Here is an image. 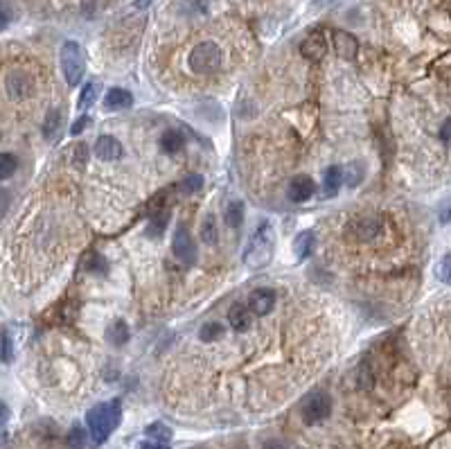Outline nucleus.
<instances>
[{
    "mask_svg": "<svg viewBox=\"0 0 451 449\" xmlns=\"http://www.w3.org/2000/svg\"><path fill=\"white\" fill-rule=\"evenodd\" d=\"M122 420V402L120 400H108L102 404H95L93 409L86 413V427L90 440L95 445H104L111 434L117 429Z\"/></svg>",
    "mask_w": 451,
    "mask_h": 449,
    "instance_id": "1",
    "label": "nucleus"
},
{
    "mask_svg": "<svg viewBox=\"0 0 451 449\" xmlns=\"http://www.w3.org/2000/svg\"><path fill=\"white\" fill-rule=\"evenodd\" d=\"M273 251H275L273 228H271V223L262 221L257 230L250 235L246 251H244V264H246L248 269L266 266L271 260H273Z\"/></svg>",
    "mask_w": 451,
    "mask_h": 449,
    "instance_id": "2",
    "label": "nucleus"
},
{
    "mask_svg": "<svg viewBox=\"0 0 451 449\" xmlns=\"http://www.w3.org/2000/svg\"><path fill=\"white\" fill-rule=\"evenodd\" d=\"M187 64L196 75H214L221 68V50L212 41H201L189 52Z\"/></svg>",
    "mask_w": 451,
    "mask_h": 449,
    "instance_id": "3",
    "label": "nucleus"
},
{
    "mask_svg": "<svg viewBox=\"0 0 451 449\" xmlns=\"http://www.w3.org/2000/svg\"><path fill=\"white\" fill-rule=\"evenodd\" d=\"M59 59H61V70H63V77L70 86H77L81 82V77L86 73V55L84 50L77 41H66L61 46L59 52Z\"/></svg>",
    "mask_w": 451,
    "mask_h": 449,
    "instance_id": "4",
    "label": "nucleus"
},
{
    "mask_svg": "<svg viewBox=\"0 0 451 449\" xmlns=\"http://www.w3.org/2000/svg\"><path fill=\"white\" fill-rule=\"evenodd\" d=\"M332 413V398L325 391H314L303 402V420L305 425H318L327 420Z\"/></svg>",
    "mask_w": 451,
    "mask_h": 449,
    "instance_id": "5",
    "label": "nucleus"
},
{
    "mask_svg": "<svg viewBox=\"0 0 451 449\" xmlns=\"http://www.w3.org/2000/svg\"><path fill=\"white\" fill-rule=\"evenodd\" d=\"M300 55L307 61H314V64L323 61L325 55H327V37H325V32L314 30V32L307 34V37L300 41Z\"/></svg>",
    "mask_w": 451,
    "mask_h": 449,
    "instance_id": "6",
    "label": "nucleus"
},
{
    "mask_svg": "<svg viewBox=\"0 0 451 449\" xmlns=\"http://www.w3.org/2000/svg\"><path fill=\"white\" fill-rule=\"evenodd\" d=\"M171 251H174V255L180 264H194L196 260V246H194V239L189 237V232L185 226H180L176 232H174V239H171Z\"/></svg>",
    "mask_w": 451,
    "mask_h": 449,
    "instance_id": "7",
    "label": "nucleus"
},
{
    "mask_svg": "<svg viewBox=\"0 0 451 449\" xmlns=\"http://www.w3.org/2000/svg\"><path fill=\"white\" fill-rule=\"evenodd\" d=\"M275 298L278 294L269 287H259V289L250 291L248 296V310L255 314V316H266V314L275 307Z\"/></svg>",
    "mask_w": 451,
    "mask_h": 449,
    "instance_id": "8",
    "label": "nucleus"
},
{
    "mask_svg": "<svg viewBox=\"0 0 451 449\" xmlns=\"http://www.w3.org/2000/svg\"><path fill=\"white\" fill-rule=\"evenodd\" d=\"M314 192H316V183H314L312 176L298 174V176L291 178V181H289V192L287 194L293 203H305L307 199H312Z\"/></svg>",
    "mask_w": 451,
    "mask_h": 449,
    "instance_id": "9",
    "label": "nucleus"
},
{
    "mask_svg": "<svg viewBox=\"0 0 451 449\" xmlns=\"http://www.w3.org/2000/svg\"><path fill=\"white\" fill-rule=\"evenodd\" d=\"M332 41H334V50H337V55L346 61H352L357 57L359 52V41L352 37L350 32H343V30H337L332 34Z\"/></svg>",
    "mask_w": 451,
    "mask_h": 449,
    "instance_id": "10",
    "label": "nucleus"
},
{
    "mask_svg": "<svg viewBox=\"0 0 451 449\" xmlns=\"http://www.w3.org/2000/svg\"><path fill=\"white\" fill-rule=\"evenodd\" d=\"M379 228H382V219L377 214H368V217H361L350 226V230L355 232V237L361 242L373 239L375 235H379Z\"/></svg>",
    "mask_w": 451,
    "mask_h": 449,
    "instance_id": "11",
    "label": "nucleus"
},
{
    "mask_svg": "<svg viewBox=\"0 0 451 449\" xmlns=\"http://www.w3.org/2000/svg\"><path fill=\"white\" fill-rule=\"evenodd\" d=\"M95 156L99 160H120L122 158V145L113 136H99L95 142Z\"/></svg>",
    "mask_w": 451,
    "mask_h": 449,
    "instance_id": "12",
    "label": "nucleus"
},
{
    "mask_svg": "<svg viewBox=\"0 0 451 449\" xmlns=\"http://www.w3.org/2000/svg\"><path fill=\"white\" fill-rule=\"evenodd\" d=\"M133 104V95L124 88H108V93L104 95V109L106 111H122L129 109Z\"/></svg>",
    "mask_w": 451,
    "mask_h": 449,
    "instance_id": "13",
    "label": "nucleus"
},
{
    "mask_svg": "<svg viewBox=\"0 0 451 449\" xmlns=\"http://www.w3.org/2000/svg\"><path fill=\"white\" fill-rule=\"evenodd\" d=\"M341 185H343V169L337 167V165L325 169V174H323V194L325 196H337V192L341 190Z\"/></svg>",
    "mask_w": 451,
    "mask_h": 449,
    "instance_id": "14",
    "label": "nucleus"
},
{
    "mask_svg": "<svg viewBox=\"0 0 451 449\" xmlns=\"http://www.w3.org/2000/svg\"><path fill=\"white\" fill-rule=\"evenodd\" d=\"M250 319H253V312L244 307V305H232L228 312V323L235 332H246L250 328Z\"/></svg>",
    "mask_w": 451,
    "mask_h": 449,
    "instance_id": "15",
    "label": "nucleus"
},
{
    "mask_svg": "<svg viewBox=\"0 0 451 449\" xmlns=\"http://www.w3.org/2000/svg\"><path fill=\"white\" fill-rule=\"evenodd\" d=\"M185 147V138L180 131H167L162 133L160 138V149L165 151V154H178L180 149Z\"/></svg>",
    "mask_w": 451,
    "mask_h": 449,
    "instance_id": "16",
    "label": "nucleus"
},
{
    "mask_svg": "<svg viewBox=\"0 0 451 449\" xmlns=\"http://www.w3.org/2000/svg\"><path fill=\"white\" fill-rule=\"evenodd\" d=\"M314 248V232L312 230H303L300 235L293 239V251H296V257L300 260H307Z\"/></svg>",
    "mask_w": 451,
    "mask_h": 449,
    "instance_id": "17",
    "label": "nucleus"
},
{
    "mask_svg": "<svg viewBox=\"0 0 451 449\" xmlns=\"http://www.w3.org/2000/svg\"><path fill=\"white\" fill-rule=\"evenodd\" d=\"M106 337H108V341H111L113 346H124L126 341H129V325H126L124 321H120L117 319L111 328H108V332H106Z\"/></svg>",
    "mask_w": 451,
    "mask_h": 449,
    "instance_id": "18",
    "label": "nucleus"
},
{
    "mask_svg": "<svg viewBox=\"0 0 451 449\" xmlns=\"http://www.w3.org/2000/svg\"><path fill=\"white\" fill-rule=\"evenodd\" d=\"M201 242L207 246H212L219 242V232H216V219H214V214H205V219L201 223Z\"/></svg>",
    "mask_w": 451,
    "mask_h": 449,
    "instance_id": "19",
    "label": "nucleus"
},
{
    "mask_svg": "<svg viewBox=\"0 0 451 449\" xmlns=\"http://www.w3.org/2000/svg\"><path fill=\"white\" fill-rule=\"evenodd\" d=\"M167 221H169V212H167V210L153 214V217L149 219V226H147V237H151V239L160 237L162 232H165Z\"/></svg>",
    "mask_w": 451,
    "mask_h": 449,
    "instance_id": "20",
    "label": "nucleus"
},
{
    "mask_svg": "<svg viewBox=\"0 0 451 449\" xmlns=\"http://www.w3.org/2000/svg\"><path fill=\"white\" fill-rule=\"evenodd\" d=\"M61 122H63L61 120V111H50L48 118H45V122H43V136L48 140L57 138V133L61 129Z\"/></svg>",
    "mask_w": 451,
    "mask_h": 449,
    "instance_id": "21",
    "label": "nucleus"
},
{
    "mask_svg": "<svg viewBox=\"0 0 451 449\" xmlns=\"http://www.w3.org/2000/svg\"><path fill=\"white\" fill-rule=\"evenodd\" d=\"M241 221H244V203L241 201L228 203V210H226V223H228V228H239Z\"/></svg>",
    "mask_w": 451,
    "mask_h": 449,
    "instance_id": "22",
    "label": "nucleus"
},
{
    "mask_svg": "<svg viewBox=\"0 0 451 449\" xmlns=\"http://www.w3.org/2000/svg\"><path fill=\"white\" fill-rule=\"evenodd\" d=\"M144 434L147 438H153V440H162V443H169L171 440V429L167 425H162V422H151V425L144 429Z\"/></svg>",
    "mask_w": 451,
    "mask_h": 449,
    "instance_id": "23",
    "label": "nucleus"
},
{
    "mask_svg": "<svg viewBox=\"0 0 451 449\" xmlns=\"http://www.w3.org/2000/svg\"><path fill=\"white\" fill-rule=\"evenodd\" d=\"M221 334H223V325H221V323H216V321L205 323V325L198 330V337H201L203 344H212V341L219 339Z\"/></svg>",
    "mask_w": 451,
    "mask_h": 449,
    "instance_id": "24",
    "label": "nucleus"
},
{
    "mask_svg": "<svg viewBox=\"0 0 451 449\" xmlns=\"http://www.w3.org/2000/svg\"><path fill=\"white\" fill-rule=\"evenodd\" d=\"M201 185H203V176L201 174H187L183 181H180V192H185V194H196L198 190H201Z\"/></svg>",
    "mask_w": 451,
    "mask_h": 449,
    "instance_id": "25",
    "label": "nucleus"
},
{
    "mask_svg": "<svg viewBox=\"0 0 451 449\" xmlns=\"http://www.w3.org/2000/svg\"><path fill=\"white\" fill-rule=\"evenodd\" d=\"M97 91H99L97 82H88L84 86V91H81V95H79V109H88V106L97 100Z\"/></svg>",
    "mask_w": 451,
    "mask_h": 449,
    "instance_id": "26",
    "label": "nucleus"
},
{
    "mask_svg": "<svg viewBox=\"0 0 451 449\" xmlns=\"http://www.w3.org/2000/svg\"><path fill=\"white\" fill-rule=\"evenodd\" d=\"M86 440H88V434L81 427H72L70 429V434H68V447L70 449H84Z\"/></svg>",
    "mask_w": 451,
    "mask_h": 449,
    "instance_id": "27",
    "label": "nucleus"
},
{
    "mask_svg": "<svg viewBox=\"0 0 451 449\" xmlns=\"http://www.w3.org/2000/svg\"><path fill=\"white\" fill-rule=\"evenodd\" d=\"M180 10H183V14H205L207 0H183Z\"/></svg>",
    "mask_w": 451,
    "mask_h": 449,
    "instance_id": "28",
    "label": "nucleus"
},
{
    "mask_svg": "<svg viewBox=\"0 0 451 449\" xmlns=\"http://www.w3.org/2000/svg\"><path fill=\"white\" fill-rule=\"evenodd\" d=\"M16 158L12 154H3L0 156V178H9L16 172Z\"/></svg>",
    "mask_w": 451,
    "mask_h": 449,
    "instance_id": "29",
    "label": "nucleus"
},
{
    "mask_svg": "<svg viewBox=\"0 0 451 449\" xmlns=\"http://www.w3.org/2000/svg\"><path fill=\"white\" fill-rule=\"evenodd\" d=\"M14 357V346H12V334L7 330H3V362L9 364Z\"/></svg>",
    "mask_w": 451,
    "mask_h": 449,
    "instance_id": "30",
    "label": "nucleus"
},
{
    "mask_svg": "<svg viewBox=\"0 0 451 449\" xmlns=\"http://www.w3.org/2000/svg\"><path fill=\"white\" fill-rule=\"evenodd\" d=\"M357 165H348V167H343V183H348L350 187H355L359 183V178L361 174H357Z\"/></svg>",
    "mask_w": 451,
    "mask_h": 449,
    "instance_id": "31",
    "label": "nucleus"
},
{
    "mask_svg": "<svg viewBox=\"0 0 451 449\" xmlns=\"http://www.w3.org/2000/svg\"><path fill=\"white\" fill-rule=\"evenodd\" d=\"M440 278L451 285V255H445V260L440 262Z\"/></svg>",
    "mask_w": 451,
    "mask_h": 449,
    "instance_id": "32",
    "label": "nucleus"
},
{
    "mask_svg": "<svg viewBox=\"0 0 451 449\" xmlns=\"http://www.w3.org/2000/svg\"><path fill=\"white\" fill-rule=\"evenodd\" d=\"M138 449H169V443H162V440L147 438V440H142V443L138 445Z\"/></svg>",
    "mask_w": 451,
    "mask_h": 449,
    "instance_id": "33",
    "label": "nucleus"
},
{
    "mask_svg": "<svg viewBox=\"0 0 451 449\" xmlns=\"http://www.w3.org/2000/svg\"><path fill=\"white\" fill-rule=\"evenodd\" d=\"M88 122H90V118H88V115H81V118H77V122H75V124H72V127H70V133H72V136H79V133H81V131H84V129L88 127Z\"/></svg>",
    "mask_w": 451,
    "mask_h": 449,
    "instance_id": "34",
    "label": "nucleus"
},
{
    "mask_svg": "<svg viewBox=\"0 0 451 449\" xmlns=\"http://www.w3.org/2000/svg\"><path fill=\"white\" fill-rule=\"evenodd\" d=\"M440 138L445 140V142H451V120H447L445 124H442V129H440Z\"/></svg>",
    "mask_w": 451,
    "mask_h": 449,
    "instance_id": "35",
    "label": "nucleus"
},
{
    "mask_svg": "<svg viewBox=\"0 0 451 449\" xmlns=\"http://www.w3.org/2000/svg\"><path fill=\"white\" fill-rule=\"evenodd\" d=\"M440 221L442 223H449L451 221V205H447V208L440 212Z\"/></svg>",
    "mask_w": 451,
    "mask_h": 449,
    "instance_id": "36",
    "label": "nucleus"
},
{
    "mask_svg": "<svg viewBox=\"0 0 451 449\" xmlns=\"http://www.w3.org/2000/svg\"><path fill=\"white\" fill-rule=\"evenodd\" d=\"M9 25V5L3 3V28H7Z\"/></svg>",
    "mask_w": 451,
    "mask_h": 449,
    "instance_id": "37",
    "label": "nucleus"
},
{
    "mask_svg": "<svg viewBox=\"0 0 451 449\" xmlns=\"http://www.w3.org/2000/svg\"><path fill=\"white\" fill-rule=\"evenodd\" d=\"M264 449H287V447H284L282 443H275V440H273V443H269Z\"/></svg>",
    "mask_w": 451,
    "mask_h": 449,
    "instance_id": "38",
    "label": "nucleus"
},
{
    "mask_svg": "<svg viewBox=\"0 0 451 449\" xmlns=\"http://www.w3.org/2000/svg\"><path fill=\"white\" fill-rule=\"evenodd\" d=\"M151 0H135V7H147Z\"/></svg>",
    "mask_w": 451,
    "mask_h": 449,
    "instance_id": "39",
    "label": "nucleus"
}]
</instances>
